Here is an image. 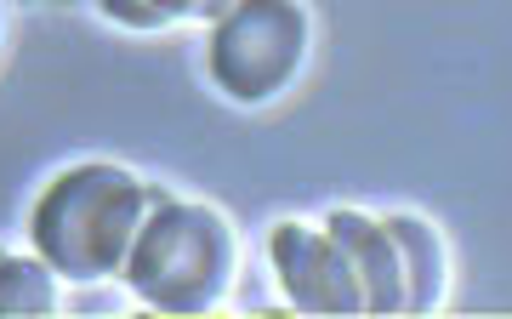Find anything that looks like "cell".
<instances>
[{
    "label": "cell",
    "instance_id": "6",
    "mask_svg": "<svg viewBox=\"0 0 512 319\" xmlns=\"http://www.w3.org/2000/svg\"><path fill=\"white\" fill-rule=\"evenodd\" d=\"M63 308V274L35 251L0 257V319H40Z\"/></svg>",
    "mask_w": 512,
    "mask_h": 319
},
{
    "label": "cell",
    "instance_id": "3",
    "mask_svg": "<svg viewBox=\"0 0 512 319\" xmlns=\"http://www.w3.org/2000/svg\"><path fill=\"white\" fill-rule=\"evenodd\" d=\"M313 57V12L308 0H228L222 18L205 23V75L239 109H268Z\"/></svg>",
    "mask_w": 512,
    "mask_h": 319
},
{
    "label": "cell",
    "instance_id": "1",
    "mask_svg": "<svg viewBox=\"0 0 512 319\" xmlns=\"http://www.w3.org/2000/svg\"><path fill=\"white\" fill-rule=\"evenodd\" d=\"M165 188L120 160H74L29 206V251L63 274V285L120 280L126 251Z\"/></svg>",
    "mask_w": 512,
    "mask_h": 319
},
{
    "label": "cell",
    "instance_id": "9",
    "mask_svg": "<svg viewBox=\"0 0 512 319\" xmlns=\"http://www.w3.org/2000/svg\"><path fill=\"white\" fill-rule=\"evenodd\" d=\"M0 257H6V245H0Z\"/></svg>",
    "mask_w": 512,
    "mask_h": 319
},
{
    "label": "cell",
    "instance_id": "7",
    "mask_svg": "<svg viewBox=\"0 0 512 319\" xmlns=\"http://www.w3.org/2000/svg\"><path fill=\"white\" fill-rule=\"evenodd\" d=\"M228 0H97V12L131 35H165V29H183V23H211L222 18Z\"/></svg>",
    "mask_w": 512,
    "mask_h": 319
},
{
    "label": "cell",
    "instance_id": "4",
    "mask_svg": "<svg viewBox=\"0 0 512 319\" xmlns=\"http://www.w3.org/2000/svg\"><path fill=\"white\" fill-rule=\"evenodd\" d=\"M325 228L359 268L365 314H433L450 291V251L444 234L416 211L370 217V211L336 206Z\"/></svg>",
    "mask_w": 512,
    "mask_h": 319
},
{
    "label": "cell",
    "instance_id": "5",
    "mask_svg": "<svg viewBox=\"0 0 512 319\" xmlns=\"http://www.w3.org/2000/svg\"><path fill=\"white\" fill-rule=\"evenodd\" d=\"M268 268H274L279 297L291 302L296 314H325V319L365 314L359 268L325 223H296V217L274 223L268 228Z\"/></svg>",
    "mask_w": 512,
    "mask_h": 319
},
{
    "label": "cell",
    "instance_id": "2",
    "mask_svg": "<svg viewBox=\"0 0 512 319\" xmlns=\"http://www.w3.org/2000/svg\"><path fill=\"white\" fill-rule=\"evenodd\" d=\"M239 274L234 223L205 200L160 194L126 251L120 285L165 319H194L228 302Z\"/></svg>",
    "mask_w": 512,
    "mask_h": 319
},
{
    "label": "cell",
    "instance_id": "8",
    "mask_svg": "<svg viewBox=\"0 0 512 319\" xmlns=\"http://www.w3.org/2000/svg\"><path fill=\"white\" fill-rule=\"evenodd\" d=\"M0 35H6V12H0Z\"/></svg>",
    "mask_w": 512,
    "mask_h": 319
}]
</instances>
